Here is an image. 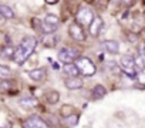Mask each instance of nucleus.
<instances>
[{
    "label": "nucleus",
    "instance_id": "393cba45",
    "mask_svg": "<svg viewBox=\"0 0 145 128\" xmlns=\"http://www.w3.org/2000/svg\"><path fill=\"white\" fill-rule=\"evenodd\" d=\"M142 37H144V39H145V29H144V30H142Z\"/></svg>",
    "mask_w": 145,
    "mask_h": 128
},
{
    "label": "nucleus",
    "instance_id": "423d86ee",
    "mask_svg": "<svg viewBox=\"0 0 145 128\" xmlns=\"http://www.w3.org/2000/svg\"><path fill=\"white\" fill-rule=\"evenodd\" d=\"M68 33H70L72 40H76V41H86V33H84V30H83L80 23H72L68 27Z\"/></svg>",
    "mask_w": 145,
    "mask_h": 128
},
{
    "label": "nucleus",
    "instance_id": "7ed1b4c3",
    "mask_svg": "<svg viewBox=\"0 0 145 128\" xmlns=\"http://www.w3.org/2000/svg\"><path fill=\"white\" fill-rule=\"evenodd\" d=\"M60 26V19L56 14H47L41 22V31L43 33H54Z\"/></svg>",
    "mask_w": 145,
    "mask_h": 128
},
{
    "label": "nucleus",
    "instance_id": "39448f33",
    "mask_svg": "<svg viewBox=\"0 0 145 128\" xmlns=\"http://www.w3.org/2000/svg\"><path fill=\"white\" fill-rule=\"evenodd\" d=\"M78 57V51L71 48V47H63L60 51H58V60L64 64L67 63H74Z\"/></svg>",
    "mask_w": 145,
    "mask_h": 128
},
{
    "label": "nucleus",
    "instance_id": "6e6552de",
    "mask_svg": "<svg viewBox=\"0 0 145 128\" xmlns=\"http://www.w3.org/2000/svg\"><path fill=\"white\" fill-rule=\"evenodd\" d=\"M64 84H65V87L68 88V90H80V88H83V80L80 78V77H77V76H72V77H68L65 81H64Z\"/></svg>",
    "mask_w": 145,
    "mask_h": 128
},
{
    "label": "nucleus",
    "instance_id": "9b49d317",
    "mask_svg": "<svg viewBox=\"0 0 145 128\" xmlns=\"http://www.w3.org/2000/svg\"><path fill=\"white\" fill-rule=\"evenodd\" d=\"M103 48L107 51V53H111V54H117L120 51V44L118 41L115 40H107L103 43Z\"/></svg>",
    "mask_w": 145,
    "mask_h": 128
},
{
    "label": "nucleus",
    "instance_id": "f3484780",
    "mask_svg": "<svg viewBox=\"0 0 145 128\" xmlns=\"http://www.w3.org/2000/svg\"><path fill=\"white\" fill-rule=\"evenodd\" d=\"M64 124L68 125V127H74L78 124V114H70L67 117H64Z\"/></svg>",
    "mask_w": 145,
    "mask_h": 128
},
{
    "label": "nucleus",
    "instance_id": "6ab92c4d",
    "mask_svg": "<svg viewBox=\"0 0 145 128\" xmlns=\"http://www.w3.org/2000/svg\"><path fill=\"white\" fill-rule=\"evenodd\" d=\"M134 61H135V70H142V69H145V54L144 53H141V54H138L135 58H134Z\"/></svg>",
    "mask_w": 145,
    "mask_h": 128
},
{
    "label": "nucleus",
    "instance_id": "aec40b11",
    "mask_svg": "<svg viewBox=\"0 0 145 128\" xmlns=\"http://www.w3.org/2000/svg\"><path fill=\"white\" fill-rule=\"evenodd\" d=\"M58 93L57 91H48L47 94H46V98H47V101L50 103V104H56L57 101H58Z\"/></svg>",
    "mask_w": 145,
    "mask_h": 128
},
{
    "label": "nucleus",
    "instance_id": "9d476101",
    "mask_svg": "<svg viewBox=\"0 0 145 128\" xmlns=\"http://www.w3.org/2000/svg\"><path fill=\"white\" fill-rule=\"evenodd\" d=\"M19 104H20V107H23L24 110H30V108L37 107V105H39V101H37V98H34V97H24V98H20V100H19Z\"/></svg>",
    "mask_w": 145,
    "mask_h": 128
},
{
    "label": "nucleus",
    "instance_id": "0eeeda50",
    "mask_svg": "<svg viewBox=\"0 0 145 128\" xmlns=\"http://www.w3.org/2000/svg\"><path fill=\"white\" fill-rule=\"evenodd\" d=\"M23 125L26 128H46L47 127V122L41 117H39V115H31V117H29L24 121Z\"/></svg>",
    "mask_w": 145,
    "mask_h": 128
},
{
    "label": "nucleus",
    "instance_id": "1a4fd4ad",
    "mask_svg": "<svg viewBox=\"0 0 145 128\" xmlns=\"http://www.w3.org/2000/svg\"><path fill=\"white\" fill-rule=\"evenodd\" d=\"M101 29H103V20H101V17H94V20H93L91 24L88 26L90 34H91L93 37H98L100 33H101Z\"/></svg>",
    "mask_w": 145,
    "mask_h": 128
},
{
    "label": "nucleus",
    "instance_id": "412c9836",
    "mask_svg": "<svg viewBox=\"0 0 145 128\" xmlns=\"http://www.w3.org/2000/svg\"><path fill=\"white\" fill-rule=\"evenodd\" d=\"M12 74V70L7 67V66H0V78L3 80H7Z\"/></svg>",
    "mask_w": 145,
    "mask_h": 128
},
{
    "label": "nucleus",
    "instance_id": "4be33fe9",
    "mask_svg": "<svg viewBox=\"0 0 145 128\" xmlns=\"http://www.w3.org/2000/svg\"><path fill=\"white\" fill-rule=\"evenodd\" d=\"M70 114H74V108H72L71 105H64V107L61 108V115H63V117H67V115H70Z\"/></svg>",
    "mask_w": 145,
    "mask_h": 128
},
{
    "label": "nucleus",
    "instance_id": "f257e3e1",
    "mask_svg": "<svg viewBox=\"0 0 145 128\" xmlns=\"http://www.w3.org/2000/svg\"><path fill=\"white\" fill-rule=\"evenodd\" d=\"M36 46H37V39L33 37V36H26V37L22 40L20 46L16 48L13 60L19 64V66H22V64L31 56V53L34 51Z\"/></svg>",
    "mask_w": 145,
    "mask_h": 128
},
{
    "label": "nucleus",
    "instance_id": "b1692460",
    "mask_svg": "<svg viewBox=\"0 0 145 128\" xmlns=\"http://www.w3.org/2000/svg\"><path fill=\"white\" fill-rule=\"evenodd\" d=\"M58 2V0H46V3H48V5H56Z\"/></svg>",
    "mask_w": 145,
    "mask_h": 128
},
{
    "label": "nucleus",
    "instance_id": "20e7f679",
    "mask_svg": "<svg viewBox=\"0 0 145 128\" xmlns=\"http://www.w3.org/2000/svg\"><path fill=\"white\" fill-rule=\"evenodd\" d=\"M76 19H77V23H80L81 26H90L91 22L94 20V13H93V10L90 7L83 6V7L78 9Z\"/></svg>",
    "mask_w": 145,
    "mask_h": 128
},
{
    "label": "nucleus",
    "instance_id": "a878e982",
    "mask_svg": "<svg viewBox=\"0 0 145 128\" xmlns=\"http://www.w3.org/2000/svg\"><path fill=\"white\" fill-rule=\"evenodd\" d=\"M0 53H2V47H0Z\"/></svg>",
    "mask_w": 145,
    "mask_h": 128
},
{
    "label": "nucleus",
    "instance_id": "f03ea898",
    "mask_svg": "<svg viewBox=\"0 0 145 128\" xmlns=\"http://www.w3.org/2000/svg\"><path fill=\"white\" fill-rule=\"evenodd\" d=\"M76 63V66L78 67L80 73L87 76V77H91L95 74V66H94V63L88 58V57H77V60L74 61Z\"/></svg>",
    "mask_w": 145,
    "mask_h": 128
},
{
    "label": "nucleus",
    "instance_id": "2eb2a0df",
    "mask_svg": "<svg viewBox=\"0 0 145 128\" xmlns=\"http://www.w3.org/2000/svg\"><path fill=\"white\" fill-rule=\"evenodd\" d=\"M0 16H2L3 19L12 20V19H14V12L7 5H0Z\"/></svg>",
    "mask_w": 145,
    "mask_h": 128
},
{
    "label": "nucleus",
    "instance_id": "dca6fc26",
    "mask_svg": "<svg viewBox=\"0 0 145 128\" xmlns=\"http://www.w3.org/2000/svg\"><path fill=\"white\" fill-rule=\"evenodd\" d=\"M107 95V90H105V87L104 86H95L94 87V90H93V98L94 100H100V98H104Z\"/></svg>",
    "mask_w": 145,
    "mask_h": 128
},
{
    "label": "nucleus",
    "instance_id": "ddd939ff",
    "mask_svg": "<svg viewBox=\"0 0 145 128\" xmlns=\"http://www.w3.org/2000/svg\"><path fill=\"white\" fill-rule=\"evenodd\" d=\"M41 40H43V44L47 47H56L57 41H58V39L54 36V33H44Z\"/></svg>",
    "mask_w": 145,
    "mask_h": 128
},
{
    "label": "nucleus",
    "instance_id": "5701e85b",
    "mask_svg": "<svg viewBox=\"0 0 145 128\" xmlns=\"http://www.w3.org/2000/svg\"><path fill=\"white\" fill-rule=\"evenodd\" d=\"M137 80L139 81V84L145 86V69H142L137 73Z\"/></svg>",
    "mask_w": 145,
    "mask_h": 128
},
{
    "label": "nucleus",
    "instance_id": "a211bd4d",
    "mask_svg": "<svg viewBox=\"0 0 145 128\" xmlns=\"http://www.w3.org/2000/svg\"><path fill=\"white\" fill-rule=\"evenodd\" d=\"M14 51H16V50H14L12 46H7V47L2 48V53H0V56H2L3 58H6V60H13Z\"/></svg>",
    "mask_w": 145,
    "mask_h": 128
},
{
    "label": "nucleus",
    "instance_id": "4468645a",
    "mask_svg": "<svg viewBox=\"0 0 145 128\" xmlns=\"http://www.w3.org/2000/svg\"><path fill=\"white\" fill-rule=\"evenodd\" d=\"M63 70H64V73H65L67 76H70V77L80 74V70H78V67L76 66V63H67V64H64Z\"/></svg>",
    "mask_w": 145,
    "mask_h": 128
},
{
    "label": "nucleus",
    "instance_id": "f8f14e48",
    "mask_svg": "<svg viewBox=\"0 0 145 128\" xmlns=\"http://www.w3.org/2000/svg\"><path fill=\"white\" fill-rule=\"evenodd\" d=\"M29 77L33 80V81H43L46 78V70L44 69H36V70H31L29 71Z\"/></svg>",
    "mask_w": 145,
    "mask_h": 128
}]
</instances>
